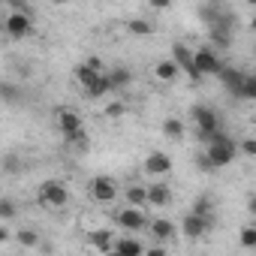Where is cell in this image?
Returning a JSON list of instances; mask_svg holds the SVG:
<instances>
[{
	"label": "cell",
	"mask_w": 256,
	"mask_h": 256,
	"mask_svg": "<svg viewBox=\"0 0 256 256\" xmlns=\"http://www.w3.org/2000/svg\"><path fill=\"white\" fill-rule=\"evenodd\" d=\"M36 199H40L42 208H48V211H60V208H66V202H70V190H66L64 181H54V178H52V181H42V184H40Z\"/></svg>",
	"instance_id": "cell-1"
},
{
	"label": "cell",
	"mask_w": 256,
	"mask_h": 256,
	"mask_svg": "<svg viewBox=\"0 0 256 256\" xmlns=\"http://www.w3.org/2000/svg\"><path fill=\"white\" fill-rule=\"evenodd\" d=\"M190 118H193V124H196L199 139H205V136H211V133L220 130V114H217V108H211V106H205V102L193 106Z\"/></svg>",
	"instance_id": "cell-2"
},
{
	"label": "cell",
	"mask_w": 256,
	"mask_h": 256,
	"mask_svg": "<svg viewBox=\"0 0 256 256\" xmlns=\"http://www.w3.org/2000/svg\"><path fill=\"white\" fill-rule=\"evenodd\" d=\"M193 66H196L199 78H205V76H220V70H223V64H220V58H217V52H214V48H208V46H202V48H196V52H193Z\"/></svg>",
	"instance_id": "cell-3"
},
{
	"label": "cell",
	"mask_w": 256,
	"mask_h": 256,
	"mask_svg": "<svg viewBox=\"0 0 256 256\" xmlns=\"http://www.w3.org/2000/svg\"><path fill=\"white\" fill-rule=\"evenodd\" d=\"M114 223H118L120 229H126L130 235H139V232L148 226V214H145L142 208H130V205H126L124 211L114 214Z\"/></svg>",
	"instance_id": "cell-4"
},
{
	"label": "cell",
	"mask_w": 256,
	"mask_h": 256,
	"mask_svg": "<svg viewBox=\"0 0 256 256\" xmlns=\"http://www.w3.org/2000/svg\"><path fill=\"white\" fill-rule=\"evenodd\" d=\"M172 64L178 66V72H187V78H190L193 84L202 82L199 72H196V66H193V48H187L184 42H175V46H172Z\"/></svg>",
	"instance_id": "cell-5"
},
{
	"label": "cell",
	"mask_w": 256,
	"mask_h": 256,
	"mask_svg": "<svg viewBox=\"0 0 256 256\" xmlns=\"http://www.w3.org/2000/svg\"><path fill=\"white\" fill-rule=\"evenodd\" d=\"M4 30H6V36H12V40H24V36L34 34V18L24 16V12H10L6 22H4Z\"/></svg>",
	"instance_id": "cell-6"
},
{
	"label": "cell",
	"mask_w": 256,
	"mask_h": 256,
	"mask_svg": "<svg viewBox=\"0 0 256 256\" xmlns=\"http://www.w3.org/2000/svg\"><path fill=\"white\" fill-rule=\"evenodd\" d=\"M88 193L94 196V202H100V205H108V202L118 196V184H114V178H108V175H96V178L90 181Z\"/></svg>",
	"instance_id": "cell-7"
},
{
	"label": "cell",
	"mask_w": 256,
	"mask_h": 256,
	"mask_svg": "<svg viewBox=\"0 0 256 256\" xmlns=\"http://www.w3.org/2000/svg\"><path fill=\"white\" fill-rule=\"evenodd\" d=\"M142 169L148 172V175H166V172H172V157L166 154V151H151L148 157H145V163H142Z\"/></svg>",
	"instance_id": "cell-8"
},
{
	"label": "cell",
	"mask_w": 256,
	"mask_h": 256,
	"mask_svg": "<svg viewBox=\"0 0 256 256\" xmlns=\"http://www.w3.org/2000/svg\"><path fill=\"white\" fill-rule=\"evenodd\" d=\"M54 120H58V130L64 133V136H70V133H76V130H82V114L76 112V108H58L54 112Z\"/></svg>",
	"instance_id": "cell-9"
},
{
	"label": "cell",
	"mask_w": 256,
	"mask_h": 256,
	"mask_svg": "<svg viewBox=\"0 0 256 256\" xmlns=\"http://www.w3.org/2000/svg\"><path fill=\"white\" fill-rule=\"evenodd\" d=\"M100 76H102V64H100L96 58H90L88 64H78V66H76V82H78L84 90H88Z\"/></svg>",
	"instance_id": "cell-10"
},
{
	"label": "cell",
	"mask_w": 256,
	"mask_h": 256,
	"mask_svg": "<svg viewBox=\"0 0 256 256\" xmlns=\"http://www.w3.org/2000/svg\"><path fill=\"white\" fill-rule=\"evenodd\" d=\"M148 229H151V238H154L157 244L175 238V223L166 220V217H154V220H148Z\"/></svg>",
	"instance_id": "cell-11"
},
{
	"label": "cell",
	"mask_w": 256,
	"mask_h": 256,
	"mask_svg": "<svg viewBox=\"0 0 256 256\" xmlns=\"http://www.w3.org/2000/svg\"><path fill=\"white\" fill-rule=\"evenodd\" d=\"M112 250L120 253V256H142V253H145V244H142L136 235H124V238H114Z\"/></svg>",
	"instance_id": "cell-12"
},
{
	"label": "cell",
	"mask_w": 256,
	"mask_h": 256,
	"mask_svg": "<svg viewBox=\"0 0 256 256\" xmlns=\"http://www.w3.org/2000/svg\"><path fill=\"white\" fill-rule=\"evenodd\" d=\"M145 193H148V205H154V208H166V205L172 202V187L163 184V181L145 187Z\"/></svg>",
	"instance_id": "cell-13"
},
{
	"label": "cell",
	"mask_w": 256,
	"mask_h": 256,
	"mask_svg": "<svg viewBox=\"0 0 256 256\" xmlns=\"http://www.w3.org/2000/svg\"><path fill=\"white\" fill-rule=\"evenodd\" d=\"M244 76H247V72H241V70H235V66H223V70H220V78H223V84H226V90H229L232 96L241 94Z\"/></svg>",
	"instance_id": "cell-14"
},
{
	"label": "cell",
	"mask_w": 256,
	"mask_h": 256,
	"mask_svg": "<svg viewBox=\"0 0 256 256\" xmlns=\"http://www.w3.org/2000/svg\"><path fill=\"white\" fill-rule=\"evenodd\" d=\"M181 229H184V235H187V238H202V235L211 229V220H205V217H196V214H187Z\"/></svg>",
	"instance_id": "cell-15"
},
{
	"label": "cell",
	"mask_w": 256,
	"mask_h": 256,
	"mask_svg": "<svg viewBox=\"0 0 256 256\" xmlns=\"http://www.w3.org/2000/svg\"><path fill=\"white\" fill-rule=\"evenodd\" d=\"M106 82H108V88H112V94H114V90H120V88H126V84L133 82V72L126 70V66H114V70L106 72Z\"/></svg>",
	"instance_id": "cell-16"
},
{
	"label": "cell",
	"mask_w": 256,
	"mask_h": 256,
	"mask_svg": "<svg viewBox=\"0 0 256 256\" xmlns=\"http://www.w3.org/2000/svg\"><path fill=\"white\" fill-rule=\"evenodd\" d=\"M64 142H66V148L76 151V154H84V151L90 148V136H88L84 126H82V130H76V133H70V136H64Z\"/></svg>",
	"instance_id": "cell-17"
},
{
	"label": "cell",
	"mask_w": 256,
	"mask_h": 256,
	"mask_svg": "<svg viewBox=\"0 0 256 256\" xmlns=\"http://www.w3.org/2000/svg\"><path fill=\"white\" fill-rule=\"evenodd\" d=\"M232 46V28H211L208 30V48H226Z\"/></svg>",
	"instance_id": "cell-18"
},
{
	"label": "cell",
	"mask_w": 256,
	"mask_h": 256,
	"mask_svg": "<svg viewBox=\"0 0 256 256\" xmlns=\"http://www.w3.org/2000/svg\"><path fill=\"white\" fill-rule=\"evenodd\" d=\"M88 238H90V244H94V247H100V250H106V253L112 250V241H114L112 229H94Z\"/></svg>",
	"instance_id": "cell-19"
},
{
	"label": "cell",
	"mask_w": 256,
	"mask_h": 256,
	"mask_svg": "<svg viewBox=\"0 0 256 256\" xmlns=\"http://www.w3.org/2000/svg\"><path fill=\"white\" fill-rule=\"evenodd\" d=\"M126 202H130V208H145L148 205V193H145V187H139V184H133V187H126Z\"/></svg>",
	"instance_id": "cell-20"
},
{
	"label": "cell",
	"mask_w": 256,
	"mask_h": 256,
	"mask_svg": "<svg viewBox=\"0 0 256 256\" xmlns=\"http://www.w3.org/2000/svg\"><path fill=\"white\" fill-rule=\"evenodd\" d=\"M18 217V202L10 196H0V223H10Z\"/></svg>",
	"instance_id": "cell-21"
},
{
	"label": "cell",
	"mask_w": 256,
	"mask_h": 256,
	"mask_svg": "<svg viewBox=\"0 0 256 256\" xmlns=\"http://www.w3.org/2000/svg\"><path fill=\"white\" fill-rule=\"evenodd\" d=\"M0 169H4V175H18L22 172V157L16 151H6L4 160H0Z\"/></svg>",
	"instance_id": "cell-22"
},
{
	"label": "cell",
	"mask_w": 256,
	"mask_h": 256,
	"mask_svg": "<svg viewBox=\"0 0 256 256\" xmlns=\"http://www.w3.org/2000/svg\"><path fill=\"white\" fill-rule=\"evenodd\" d=\"M163 133H166V139H184V120L181 118H166Z\"/></svg>",
	"instance_id": "cell-23"
},
{
	"label": "cell",
	"mask_w": 256,
	"mask_h": 256,
	"mask_svg": "<svg viewBox=\"0 0 256 256\" xmlns=\"http://www.w3.org/2000/svg\"><path fill=\"white\" fill-rule=\"evenodd\" d=\"M154 76H157L160 82H175V78H178V66H175L172 60H160V64L154 66Z\"/></svg>",
	"instance_id": "cell-24"
},
{
	"label": "cell",
	"mask_w": 256,
	"mask_h": 256,
	"mask_svg": "<svg viewBox=\"0 0 256 256\" xmlns=\"http://www.w3.org/2000/svg\"><path fill=\"white\" fill-rule=\"evenodd\" d=\"M84 94H88V100H100V96L112 94V88H108V82H106V72H102V76H100V78H96V82H94Z\"/></svg>",
	"instance_id": "cell-25"
},
{
	"label": "cell",
	"mask_w": 256,
	"mask_h": 256,
	"mask_svg": "<svg viewBox=\"0 0 256 256\" xmlns=\"http://www.w3.org/2000/svg\"><path fill=\"white\" fill-rule=\"evenodd\" d=\"M211 211H214V202L208 199V193H202V196L196 199V205H193V211H190V214H196V217H205V220H211Z\"/></svg>",
	"instance_id": "cell-26"
},
{
	"label": "cell",
	"mask_w": 256,
	"mask_h": 256,
	"mask_svg": "<svg viewBox=\"0 0 256 256\" xmlns=\"http://www.w3.org/2000/svg\"><path fill=\"white\" fill-rule=\"evenodd\" d=\"M126 30L136 34V36H151V34H154V24H151V22H145V18H133L130 24H126Z\"/></svg>",
	"instance_id": "cell-27"
},
{
	"label": "cell",
	"mask_w": 256,
	"mask_h": 256,
	"mask_svg": "<svg viewBox=\"0 0 256 256\" xmlns=\"http://www.w3.org/2000/svg\"><path fill=\"white\" fill-rule=\"evenodd\" d=\"M16 241H18L22 247H36V244H40V232H36V229H18V232H16Z\"/></svg>",
	"instance_id": "cell-28"
},
{
	"label": "cell",
	"mask_w": 256,
	"mask_h": 256,
	"mask_svg": "<svg viewBox=\"0 0 256 256\" xmlns=\"http://www.w3.org/2000/svg\"><path fill=\"white\" fill-rule=\"evenodd\" d=\"M238 100H256V78L247 72L244 76V84H241V94H238Z\"/></svg>",
	"instance_id": "cell-29"
},
{
	"label": "cell",
	"mask_w": 256,
	"mask_h": 256,
	"mask_svg": "<svg viewBox=\"0 0 256 256\" xmlns=\"http://www.w3.org/2000/svg\"><path fill=\"white\" fill-rule=\"evenodd\" d=\"M0 100L18 102V100H22V88H16V84H0Z\"/></svg>",
	"instance_id": "cell-30"
},
{
	"label": "cell",
	"mask_w": 256,
	"mask_h": 256,
	"mask_svg": "<svg viewBox=\"0 0 256 256\" xmlns=\"http://www.w3.org/2000/svg\"><path fill=\"white\" fill-rule=\"evenodd\" d=\"M241 247H244V250H253V247H256V229H253V226H244V229H241Z\"/></svg>",
	"instance_id": "cell-31"
},
{
	"label": "cell",
	"mask_w": 256,
	"mask_h": 256,
	"mask_svg": "<svg viewBox=\"0 0 256 256\" xmlns=\"http://www.w3.org/2000/svg\"><path fill=\"white\" fill-rule=\"evenodd\" d=\"M235 145H241V151H244L247 157L256 154V139H241V142H235Z\"/></svg>",
	"instance_id": "cell-32"
},
{
	"label": "cell",
	"mask_w": 256,
	"mask_h": 256,
	"mask_svg": "<svg viewBox=\"0 0 256 256\" xmlns=\"http://www.w3.org/2000/svg\"><path fill=\"white\" fill-rule=\"evenodd\" d=\"M106 114H108V118H120V114H124V106H120V102H112V106L106 108Z\"/></svg>",
	"instance_id": "cell-33"
},
{
	"label": "cell",
	"mask_w": 256,
	"mask_h": 256,
	"mask_svg": "<svg viewBox=\"0 0 256 256\" xmlns=\"http://www.w3.org/2000/svg\"><path fill=\"white\" fill-rule=\"evenodd\" d=\"M142 256H166V250H163V247L157 244V247H151V250H145Z\"/></svg>",
	"instance_id": "cell-34"
},
{
	"label": "cell",
	"mask_w": 256,
	"mask_h": 256,
	"mask_svg": "<svg viewBox=\"0 0 256 256\" xmlns=\"http://www.w3.org/2000/svg\"><path fill=\"white\" fill-rule=\"evenodd\" d=\"M4 241H10V229H6V226H0V244H4Z\"/></svg>",
	"instance_id": "cell-35"
},
{
	"label": "cell",
	"mask_w": 256,
	"mask_h": 256,
	"mask_svg": "<svg viewBox=\"0 0 256 256\" xmlns=\"http://www.w3.org/2000/svg\"><path fill=\"white\" fill-rule=\"evenodd\" d=\"M151 6H154V10H166V6H169V0H154Z\"/></svg>",
	"instance_id": "cell-36"
},
{
	"label": "cell",
	"mask_w": 256,
	"mask_h": 256,
	"mask_svg": "<svg viewBox=\"0 0 256 256\" xmlns=\"http://www.w3.org/2000/svg\"><path fill=\"white\" fill-rule=\"evenodd\" d=\"M106 256H120V253H114V250H108V253H106Z\"/></svg>",
	"instance_id": "cell-37"
}]
</instances>
